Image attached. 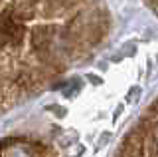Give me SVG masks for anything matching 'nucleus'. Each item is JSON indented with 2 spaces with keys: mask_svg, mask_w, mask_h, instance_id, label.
I'll return each instance as SVG.
<instances>
[{
  "mask_svg": "<svg viewBox=\"0 0 158 157\" xmlns=\"http://www.w3.org/2000/svg\"><path fill=\"white\" fill-rule=\"evenodd\" d=\"M146 2H148V6H150L152 10L158 14V0H146Z\"/></svg>",
  "mask_w": 158,
  "mask_h": 157,
  "instance_id": "obj_2",
  "label": "nucleus"
},
{
  "mask_svg": "<svg viewBox=\"0 0 158 157\" xmlns=\"http://www.w3.org/2000/svg\"><path fill=\"white\" fill-rule=\"evenodd\" d=\"M4 157H36L32 151V147L24 145V143H16V145H10L4 151Z\"/></svg>",
  "mask_w": 158,
  "mask_h": 157,
  "instance_id": "obj_1",
  "label": "nucleus"
}]
</instances>
